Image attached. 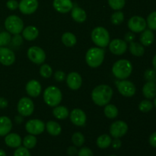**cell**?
Returning a JSON list of instances; mask_svg holds the SVG:
<instances>
[{
  "mask_svg": "<svg viewBox=\"0 0 156 156\" xmlns=\"http://www.w3.org/2000/svg\"><path fill=\"white\" fill-rule=\"evenodd\" d=\"M113 90L107 85H100L94 88L91 92V98L98 106H105L111 101Z\"/></svg>",
  "mask_w": 156,
  "mask_h": 156,
  "instance_id": "6da1fadb",
  "label": "cell"
},
{
  "mask_svg": "<svg viewBox=\"0 0 156 156\" xmlns=\"http://www.w3.org/2000/svg\"><path fill=\"white\" fill-rule=\"evenodd\" d=\"M133 72V65L130 61L127 59H120L114 64L112 73L117 79H126L129 77Z\"/></svg>",
  "mask_w": 156,
  "mask_h": 156,
  "instance_id": "7a4b0ae2",
  "label": "cell"
},
{
  "mask_svg": "<svg viewBox=\"0 0 156 156\" xmlns=\"http://www.w3.org/2000/svg\"><path fill=\"white\" fill-rule=\"evenodd\" d=\"M105 59V51L101 48L92 47L87 51L85 60L87 64L91 68L100 66Z\"/></svg>",
  "mask_w": 156,
  "mask_h": 156,
  "instance_id": "3957f363",
  "label": "cell"
},
{
  "mask_svg": "<svg viewBox=\"0 0 156 156\" xmlns=\"http://www.w3.org/2000/svg\"><path fill=\"white\" fill-rule=\"evenodd\" d=\"M62 98V92L56 86H49L44 92V100L50 107H56L59 105Z\"/></svg>",
  "mask_w": 156,
  "mask_h": 156,
  "instance_id": "277c9868",
  "label": "cell"
},
{
  "mask_svg": "<svg viewBox=\"0 0 156 156\" xmlns=\"http://www.w3.org/2000/svg\"><path fill=\"white\" fill-rule=\"evenodd\" d=\"M91 39L94 44L99 47H105L110 43V34L107 29L97 27L91 32Z\"/></svg>",
  "mask_w": 156,
  "mask_h": 156,
  "instance_id": "5b68a950",
  "label": "cell"
},
{
  "mask_svg": "<svg viewBox=\"0 0 156 156\" xmlns=\"http://www.w3.org/2000/svg\"><path fill=\"white\" fill-rule=\"evenodd\" d=\"M5 27L12 34H19L24 29V22L17 15H10L5 21Z\"/></svg>",
  "mask_w": 156,
  "mask_h": 156,
  "instance_id": "8992f818",
  "label": "cell"
},
{
  "mask_svg": "<svg viewBox=\"0 0 156 156\" xmlns=\"http://www.w3.org/2000/svg\"><path fill=\"white\" fill-rule=\"evenodd\" d=\"M18 113L23 117H29L31 115L34 110V105L29 98L24 97L20 99L17 106Z\"/></svg>",
  "mask_w": 156,
  "mask_h": 156,
  "instance_id": "52a82bcc",
  "label": "cell"
},
{
  "mask_svg": "<svg viewBox=\"0 0 156 156\" xmlns=\"http://www.w3.org/2000/svg\"><path fill=\"white\" fill-rule=\"evenodd\" d=\"M27 57L34 63L40 64L44 63L46 59V53L43 49L39 47H31L27 50Z\"/></svg>",
  "mask_w": 156,
  "mask_h": 156,
  "instance_id": "ba28073f",
  "label": "cell"
},
{
  "mask_svg": "<svg viewBox=\"0 0 156 156\" xmlns=\"http://www.w3.org/2000/svg\"><path fill=\"white\" fill-rule=\"evenodd\" d=\"M25 129L27 132L31 135H39L44 133L45 129V123L38 119H32L26 123Z\"/></svg>",
  "mask_w": 156,
  "mask_h": 156,
  "instance_id": "9c48e42d",
  "label": "cell"
},
{
  "mask_svg": "<svg viewBox=\"0 0 156 156\" xmlns=\"http://www.w3.org/2000/svg\"><path fill=\"white\" fill-rule=\"evenodd\" d=\"M146 21L141 16H133L128 21V27L133 33H140L146 28Z\"/></svg>",
  "mask_w": 156,
  "mask_h": 156,
  "instance_id": "30bf717a",
  "label": "cell"
},
{
  "mask_svg": "<svg viewBox=\"0 0 156 156\" xmlns=\"http://www.w3.org/2000/svg\"><path fill=\"white\" fill-rule=\"evenodd\" d=\"M128 131V125L122 120L114 122L110 126V133L114 138H120Z\"/></svg>",
  "mask_w": 156,
  "mask_h": 156,
  "instance_id": "8fae6325",
  "label": "cell"
},
{
  "mask_svg": "<svg viewBox=\"0 0 156 156\" xmlns=\"http://www.w3.org/2000/svg\"><path fill=\"white\" fill-rule=\"evenodd\" d=\"M117 89L123 96L130 98L135 94L136 86L132 82L123 79V81L117 82Z\"/></svg>",
  "mask_w": 156,
  "mask_h": 156,
  "instance_id": "7c38bea8",
  "label": "cell"
},
{
  "mask_svg": "<svg viewBox=\"0 0 156 156\" xmlns=\"http://www.w3.org/2000/svg\"><path fill=\"white\" fill-rule=\"evenodd\" d=\"M18 8L24 15H30L36 12L38 8L37 0H21Z\"/></svg>",
  "mask_w": 156,
  "mask_h": 156,
  "instance_id": "4fadbf2b",
  "label": "cell"
},
{
  "mask_svg": "<svg viewBox=\"0 0 156 156\" xmlns=\"http://www.w3.org/2000/svg\"><path fill=\"white\" fill-rule=\"evenodd\" d=\"M127 43L123 40L114 39L109 43V49L113 54L123 55L127 50Z\"/></svg>",
  "mask_w": 156,
  "mask_h": 156,
  "instance_id": "5bb4252c",
  "label": "cell"
},
{
  "mask_svg": "<svg viewBox=\"0 0 156 156\" xmlns=\"http://www.w3.org/2000/svg\"><path fill=\"white\" fill-rule=\"evenodd\" d=\"M15 61V55L12 50L7 47H0V63L9 66Z\"/></svg>",
  "mask_w": 156,
  "mask_h": 156,
  "instance_id": "9a60e30c",
  "label": "cell"
},
{
  "mask_svg": "<svg viewBox=\"0 0 156 156\" xmlns=\"http://www.w3.org/2000/svg\"><path fill=\"white\" fill-rule=\"evenodd\" d=\"M70 120L72 123L78 126H85L87 117L85 113L79 108H75L70 113Z\"/></svg>",
  "mask_w": 156,
  "mask_h": 156,
  "instance_id": "2e32d148",
  "label": "cell"
},
{
  "mask_svg": "<svg viewBox=\"0 0 156 156\" xmlns=\"http://www.w3.org/2000/svg\"><path fill=\"white\" fill-rule=\"evenodd\" d=\"M66 83L69 88L72 90H78L81 88L82 84V76L76 72H72L69 73L66 76Z\"/></svg>",
  "mask_w": 156,
  "mask_h": 156,
  "instance_id": "e0dca14e",
  "label": "cell"
},
{
  "mask_svg": "<svg viewBox=\"0 0 156 156\" xmlns=\"http://www.w3.org/2000/svg\"><path fill=\"white\" fill-rule=\"evenodd\" d=\"M53 8L59 13H67L73 8V2L71 0H53Z\"/></svg>",
  "mask_w": 156,
  "mask_h": 156,
  "instance_id": "ac0fdd59",
  "label": "cell"
},
{
  "mask_svg": "<svg viewBox=\"0 0 156 156\" xmlns=\"http://www.w3.org/2000/svg\"><path fill=\"white\" fill-rule=\"evenodd\" d=\"M42 87L37 80H30L26 85V91L30 97L37 98L41 94Z\"/></svg>",
  "mask_w": 156,
  "mask_h": 156,
  "instance_id": "d6986e66",
  "label": "cell"
},
{
  "mask_svg": "<svg viewBox=\"0 0 156 156\" xmlns=\"http://www.w3.org/2000/svg\"><path fill=\"white\" fill-rule=\"evenodd\" d=\"M12 128V120L5 116L0 117V136H4L10 133Z\"/></svg>",
  "mask_w": 156,
  "mask_h": 156,
  "instance_id": "ffe728a7",
  "label": "cell"
},
{
  "mask_svg": "<svg viewBox=\"0 0 156 156\" xmlns=\"http://www.w3.org/2000/svg\"><path fill=\"white\" fill-rule=\"evenodd\" d=\"M5 143L9 147L18 148L21 146L22 140L21 136L17 133H9L5 138Z\"/></svg>",
  "mask_w": 156,
  "mask_h": 156,
  "instance_id": "44dd1931",
  "label": "cell"
},
{
  "mask_svg": "<svg viewBox=\"0 0 156 156\" xmlns=\"http://www.w3.org/2000/svg\"><path fill=\"white\" fill-rule=\"evenodd\" d=\"M154 40H155V36H154L152 30H150V29H145L143 33L141 34L140 37L141 44L145 46V47L150 46L154 42Z\"/></svg>",
  "mask_w": 156,
  "mask_h": 156,
  "instance_id": "7402d4cb",
  "label": "cell"
},
{
  "mask_svg": "<svg viewBox=\"0 0 156 156\" xmlns=\"http://www.w3.org/2000/svg\"><path fill=\"white\" fill-rule=\"evenodd\" d=\"M143 94L147 99H152L156 96V83L147 82L143 88Z\"/></svg>",
  "mask_w": 156,
  "mask_h": 156,
  "instance_id": "603a6c76",
  "label": "cell"
},
{
  "mask_svg": "<svg viewBox=\"0 0 156 156\" xmlns=\"http://www.w3.org/2000/svg\"><path fill=\"white\" fill-rule=\"evenodd\" d=\"M39 35V30L34 26H27L22 30V36L26 41H32Z\"/></svg>",
  "mask_w": 156,
  "mask_h": 156,
  "instance_id": "cb8c5ba5",
  "label": "cell"
},
{
  "mask_svg": "<svg viewBox=\"0 0 156 156\" xmlns=\"http://www.w3.org/2000/svg\"><path fill=\"white\" fill-rule=\"evenodd\" d=\"M71 16L78 23H82L86 20L87 15L85 10L79 7H75L72 9Z\"/></svg>",
  "mask_w": 156,
  "mask_h": 156,
  "instance_id": "d4e9b609",
  "label": "cell"
},
{
  "mask_svg": "<svg viewBox=\"0 0 156 156\" xmlns=\"http://www.w3.org/2000/svg\"><path fill=\"white\" fill-rule=\"evenodd\" d=\"M45 127L48 133L51 136H54L59 135L62 131L60 125L57 122L53 121V120H50L47 122L45 125Z\"/></svg>",
  "mask_w": 156,
  "mask_h": 156,
  "instance_id": "484cf974",
  "label": "cell"
},
{
  "mask_svg": "<svg viewBox=\"0 0 156 156\" xmlns=\"http://www.w3.org/2000/svg\"><path fill=\"white\" fill-rule=\"evenodd\" d=\"M53 114L58 120H65L69 115L67 108L64 106H56L53 111Z\"/></svg>",
  "mask_w": 156,
  "mask_h": 156,
  "instance_id": "4316f807",
  "label": "cell"
},
{
  "mask_svg": "<svg viewBox=\"0 0 156 156\" xmlns=\"http://www.w3.org/2000/svg\"><path fill=\"white\" fill-rule=\"evenodd\" d=\"M129 51L131 54L136 56H142L145 53V48L143 45L136 42L129 43Z\"/></svg>",
  "mask_w": 156,
  "mask_h": 156,
  "instance_id": "83f0119b",
  "label": "cell"
},
{
  "mask_svg": "<svg viewBox=\"0 0 156 156\" xmlns=\"http://www.w3.org/2000/svg\"><path fill=\"white\" fill-rule=\"evenodd\" d=\"M62 42L66 47H72L75 46L77 42L76 37L70 32H66L62 35Z\"/></svg>",
  "mask_w": 156,
  "mask_h": 156,
  "instance_id": "f1b7e54d",
  "label": "cell"
},
{
  "mask_svg": "<svg viewBox=\"0 0 156 156\" xmlns=\"http://www.w3.org/2000/svg\"><path fill=\"white\" fill-rule=\"evenodd\" d=\"M111 142H112V140L110 136H108V134H103L97 139L96 143H97V146L101 149H107L111 145Z\"/></svg>",
  "mask_w": 156,
  "mask_h": 156,
  "instance_id": "f546056e",
  "label": "cell"
},
{
  "mask_svg": "<svg viewBox=\"0 0 156 156\" xmlns=\"http://www.w3.org/2000/svg\"><path fill=\"white\" fill-rule=\"evenodd\" d=\"M105 116L109 119H114L118 115V109L117 107L114 105H105V110H104Z\"/></svg>",
  "mask_w": 156,
  "mask_h": 156,
  "instance_id": "4dcf8cb0",
  "label": "cell"
},
{
  "mask_svg": "<svg viewBox=\"0 0 156 156\" xmlns=\"http://www.w3.org/2000/svg\"><path fill=\"white\" fill-rule=\"evenodd\" d=\"M37 144V138L34 135H27L23 140V145L25 148L30 149L35 147Z\"/></svg>",
  "mask_w": 156,
  "mask_h": 156,
  "instance_id": "1f68e13d",
  "label": "cell"
},
{
  "mask_svg": "<svg viewBox=\"0 0 156 156\" xmlns=\"http://www.w3.org/2000/svg\"><path fill=\"white\" fill-rule=\"evenodd\" d=\"M72 142H73L75 146L80 147L85 143V136H84L82 133L76 132L72 136Z\"/></svg>",
  "mask_w": 156,
  "mask_h": 156,
  "instance_id": "d6a6232c",
  "label": "cell"
},
{
  "mask_svg": "<svg viewBox=\"0 0 156 156\" xmlns=\"http://www.w3.org/2000/svg\"><path fill=\"white\" fill-rule=\"evenodd\" d=\"M40 74L44 79H48L53 75V69L48 64H44L40 68Z\"/></svg>",
  "mask_w": 156,
  "mask_h": 156,
  "instance_id": "836d02e7",
  "label": "cell"
},
{
  "mask_svg": "<svg viewBox=\"0 0 156 156\" xmlns=\"http://www.w3.org/2000/svg\"><path fill=\"white\" fill-rule=\"evenodd\" d=\"M111 20L112 24H115V25H119L123 23V20H124V15L120 11H117L111 15Z\"/></svg>",
  "mask_w": 156,
  "mask_h": 156,
  "instance_id": "e575fe53",
  "label": "cell"
},
{
  "mask_svg": "<svg viewBox=\"0 0 156 156\" xmlns=\"http://www.w3.org/2000/svg\"><path fill=\"white\" fill-rule=\"evenodd\" d=\"M153 103L149 100H143L139 105V110L141 112L147 113L153 108Z\"/></svg>",
  "mask_w": 156,
  "mask_h": 156,
  "instance_id": "d590c367",
  "label": "cell"
},
{
  "mask_svg": "<svg viewBox=\"0 0 156 156\" xmlns=\"http://www.w3.org/2000/svg\"><path fill=\"white\" fill-rule=\"evenodd\" d=\"M146 24L150 30H156V11L149 14L147 17Z\"/></svg>",
  "mask_w": 156,
  "mask_h": 156,
  "instance_id": "8d00e7d4",
  "label": "cell"
},
{
  "mask_svg": "<svg viewBox=\"0 0 156 156\" xmlns=\"http://www.w3.org/2000/svg\"><path fill=\"white\" fill-rule=\"evenodd\" d=\"M126 1L125 0H108V4L110 7L114 10H120L125 5Z\"/></svg>",
  "mask_w": 156,
  "mask_h": 156,
  "instance_id": "74e56055",
  "label": "cell"
},
{
  "mask_svg": "<svg viewBox=\"0 0 156 156\" xmlns=\"http://www.w3.org/2000/svg\"><path fill=\"white\" fill-rule=\"evenodd\" d=\"M11 42V35L9 32L3 31L0 33V47L8 45Z\"/></svg>",
  "mask_w": 156,
  "mask_h": 156,
  "instance_id": "f35d334b",
  "label": "cell"
},
{
  "mask_svg": "<svg viewBox=\"0 0 156 156\" xmlns=\"http://www.w3.org/2000/svg\"><path fill=\"white\" fill-rule=\"evenodd\" d=\"M144 77L147 82H154L156 79V71L152 69H149L145 72Z\"/></svg>",
  "mask_w": 156,
  "mask_h": 156,
  "instance_id": "ab89813d",
  "label": "cell"
},
{
  "mask_svg": "<svg viewBox=\"0 0 156 156\" xmlns=\"http://www.w3.org/2000/svg\"><path fill=\"white\" fill-rule=\"evenodd\" d=\"M14 156H31L28 149L25 147H18L15 151Z\"/></svg>",
  "mask_w": 156,
  "mask_h": 156,
  "instance_id": "60d3db41",
  "label": "cell"
},
{
  "mask_svg": "<svg viewBox=\"0 0 156 156\" xmlns=\"http://www.w3.org/2000/svg\"><path fill=\"white\" fill-rule=\"evenodd\" d=\"M78 155L79 156H94L92 151L88 147L82 148V149L79 151Z\"/></svg>",
  "mask_w": 156,
  "mask_h": 156,
  "instance_id": "b9f144b4",
  "label": "cell"
},
{
  "mask_svg": "<svg viewBox=\"0 0 156 156\" xmlns=\"http://www.w3.org/2000/svg\"><path fill=\"white\" fill-rule=\"evenodd\" d=\"M54 79H56L57 82H62L66 79V74L64 72L59 70V71H56L54 73Z\"/></svg>",
  "mask_w": 156,
  "mask_h": 156,
  "instance_id": "7bdbcfd3",
  "label": "cell"
},
{
  "mask_svg": "<svg viewBox=\"0 0 156 156\" xmlns=\"http://www.w3.org/2000/svg\"><path fill=\"white\" fill-rule=\"evenodd\" d=\"M6 5L10 10H15L17 8H18V2L16 0H9L6 3Z\"/></svg>",
  "mask_w": 156,
  "mask_h": 156,
  "instance_id": "ee69618b",
  "label": "cell"
},
{
  "mask_svg": "<svg viewBox=\"0 0 156 156\" xmlns=\"http://www.w3.org/2000/svg\"><path fill=\"white\" fill-rule=\"evenodd\" d=\"M135 39V34L133 32H128L125 34L124 36V41L126 43H131L134 41Z\"/></svg>",
  "mask_w": 156,
  "mask_h": 156,
  "instance_id": "f6af8a7d",
  "label": "cell"
},
{
  "mask_svg": "<svg viewBox=\"0 0 156 156\" xmlns=\"http://www.w3.org/2000/svg\"><path fill=\"white\" fill-rule=\"evenodd\" d=\"M149 143L152 147L156 148V132L153 133L149 137Z\"/></svg>",
  "mask_w": 156,
  "mask_h": 156,
  "instance_id": "bcb514c9",
  "label": "cell"
},
{
  "mask_svg": "<svg viewBox=\"0 0 156 156\" xmlns=\"http://www.w3.org/2000/svg\"><path fill=\"white\" fill-rule=\"evenodd\" d=\"M111 144L114 149H119L121 146V141L118 138H115L114 141L111 142Z\"/></svg>",
  "mask_w": 156,
  "mask_h": 156,
  "instance_id": "7dc6e473",
  "label": "cell"
},
{
  "mask_svg": "<svg viewBox=\"0 0 156 156\" xmlns=\"http://www.w3.org/2000/svg\"><path fill=\"white\" fill-rule=\"evenodd\" d=\"M13 43L15 45H20L22 43V38L18 34H15V36L13 38Z\"/></svg>",
  "mask_w": 156,
  "mask_h": 156,
  "instance_id": "c3c4849f",
  "label": "cell"
},
{
  "mask_svg": "<svg viewBox=\"0 0 156 156\" xmlns=\"http://www.w3.org/2000/svg\"><path fill=\"white\" fill-rule=\"evenodd\" d=\"M8 106V101L6 99H5L4 98L0 97V108L3 109V108H5Z\"/></svg>",
  "mask_w": 156,
  "mask_h": 156,
  "instance_id": "681fc988",
  "label": "cell"
},
{
  "mask_svg": "<svg viewBox=\"0 0 156 156\" xmlns=\"http://www.w3.org/2000/svg\"><path fill=\"white\" fill-rule=\"evenodd\" d=\"M77 153V150H76V149L75 147H73V146H71V147L69 148L68 149V154L69 155H76V154Z\"/></svg>",
  "mask_w": 156,
  "mask_h": 156,
  "instance_id": "f907efd6",
  "label": "cell"
},
{
  "mask_svg": "<svg viewBox=\"0 0 156 156\" xmlns=\"http://www.w3.org/2000/svg\"><path fill=\"white\" fill-rule=\"evenodd\" d=\"M152 66H153L154 69L156 71V54L155 55V56L153 57V59H152Z\"/></svg>",
  "mask_w": 156,
  "mask_h": 156,
  "instance_id": "816d5d0a",
  "label": "cell"
},
{
  "mask_svg": "<svg viewBox=\"0 0 156 156\" xmlns=\"http://www.w3.org/2000/svg\"><path fill=\"white\" fill-rule=\"evenodd\" d=\"M0 156H6L5 152L1 149H0Z\"/></svg>",
  "mask_w": 156,
  "mask_h": 156,
  "instance_id": "f5cc1de1",
  "label": "cell"
},
{
  "mask_svg": "<svg viewBox=\"0 0 156 156\" xmlns=\"http://www.w3.org/2000/svg\"><path fill=\"white\" fill-rule=\"evenodd\" d=\"M154 105H155V107L156 108V96L155 97V100H154Z\"/></svg>",
  "mask_w": 156,
  "mask_h": 156,
  "instance_id": "db71d44e",
  "label": "cell"
},
{
  "mask_svg": "<svg viewBox=\"0 0 156 156\" xmlns=\"http://www.w3.org/2000/svg\"><path fill=\"white\" fill-rule=\"evenodd\" d=\"M111 156H116V155H111Z\"/></svg>",
  "mask_w": 156,
  "mask_h": 156,
  "instance_id": "11a10c76",
  "label": "cell"
},
{
  "mask_svg": "<svg viewBox=\"0 0 156 156\" xmlns=\"http://www.w3.org/2000/svg\"><path fill=\"white\" fill-rule=\"evenodd\" d=\"M155 82H156V79H155Z\"/></svg>",
  "mask_w": 156,
  "mask_h": 156,
  "instance_id": "9f6ffc18",
  "label": "cell"
}]
</instances>
